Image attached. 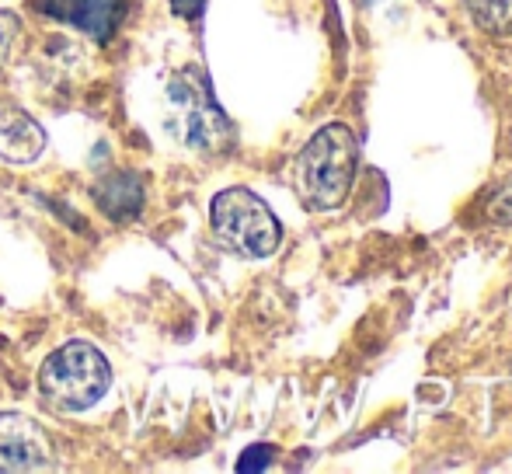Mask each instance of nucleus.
<instances>
[{"mask_svg":"<svg viewBox=\"0 0 512 474\" xmlns=\"http://www.w3.org/2000/svg\"><path fill=\"white\" fill-rule=\"evenodd\" d=\"M209 224L223 248L237 251L241 258H269L283 241L276 213L265 206V199H258L241 185L216 192L213 206H209Z\"/></svg>","mask_w":512,"mask_h":474,"instance_id":"obj_4","label":"nucleus"},{"mask_svg":"<svg viewBox=\"0 0 512 474\" xmlns=\"http://www.w3.org/2000/svg\"><path fill=\"white\" fill-rule=\"evenodd\" d=\"M488 217H492L495 224L512 227V175L502 178V182L495 185L492 196H488Z\"/></svg>","mask_w":512,"mask_h":474,"instance_id":"obj_10","label":"nucleus"},{"mask_svg":"<svg viewBox=\"0 0 512 474\" xmlns=\"http://www.w3.org/2000/svg\"><path fill=\"white\" fill-rule=\"evenodd\" d=\"M112 384V366L102 349L84 339L53 349L39 366V394L56 412H84L98 405Z\"/></svg>","mask_w":512,"mask_h":474,"instance_id":"obj_2","label":"nucleus"},{"mask_svg":"<svg viewBox=\"0 0 512 474\" xmlns=\"http://www.w3.org/2000/svg\"><path fill=\"white\" fill-rule=\"evenodd\" d=\"M272 457H276V447H269V443H258V447H248L241 454V461H237V471L241 474H251V471H265L272 464Z\"/></svg>","mask_w":512,"mask_h":474,"instance_id":"obj_11","label":"nucleus"},{"mask_svg":"<svg viewBox=\"0 0 512 474\" xmlns=\"http://www.w3.org/2000/svg\"><path fill=\"white\" fill-rule=\"evenodd\" d=\"M168 133L196 154H216L230 140V119L216 105L203 70H185L168 88Z\"/></svg>","mask_w":512,"mask_h":474,"instance_id":"obj_3","label":"nucleus"},{"mask_svg":"<svg viewBox=\"0 0 512 474\" xmlns=\"http://www.w3.org/2000/svg\"><path fill=\"white\" fill-rule=\"evenodd\" d=\"M359 171V140L349 126L331 122L317 129L293 164V185L307 210L331 213L349 199Z\"/></svg>","mask_w":512,"mask_h":474,"instance_id":"obj_1","label":"nucleus"},{"mask_svg":"<svg viewBox=\"0 0 512 474\" xmlns=\"http://www.w3.org/2000/svg\"><path fill=\"white\" fill-rule=\"evenodd\" d=\"M46 150V129L21 105L0 102V157L11 164H32Z\"/></svg>","mask_w":512,"mask_h":474,"instance_id":"obj_7","label":"nucleus"},{"mask_svg":"<svg viewBox=\"0 0 512 474\" xmlns=\"http://www.w3.org/2000/svg\"><path fill=\"white\" fill-rule=\"evenodd\" d=\"M203 7H206V0H171V11H175L178 18H196Z\"/></svg>","mask_w":512,"mask_h":474,"instance_id":"obj_13","label":"nucleus"},{"mask_svg":"<svg viewBox=\"0 0 512 474\" xmlns=\"http://www.w3.org/2000/svg\"><path fill=\"white\" fill-rule=\"evenodd\" d=\"M35 11L46 18L67 21L98 42H108L119 28L126 0H35Z\"/></svg>","mask_w":512,"mask_h":474,"instance_id":"obj_6","label":"nucleus"},{"mask_svg":"<svg viewBox=\"0 0 512 474\" xmlns=\"http://www.w3.org/2000/svg\"><path fill=\"white\" fill-rule=\"evenodd\" d=\"M14 35H18V18L7 14V11H0V67H4L7 56H11Z\"/></svg>","mask_w":512,"mask_h":474,"instance_id":"obj_12","label":"nucleus"},{"mask_svg":"<svg viewBox=\"0 0 512 474\" xmlns=\"http://www.w3.org/2000/svg\"><path fill=\"white\" fill-rule=\"evenodd\" d=\"M143 199H147V192H143L140 175H133V171H112L95 182L98 210L112 220H133L143 210Z\"/></svg>","mask_w":512,"mask_h":474,"instance_id":"obj_8","label":"nucleus"},{"mask_svg":"<svg viewBox=\"0 0 512 474\" xmlns=\"http://www.w3.org/2000/svg\"><path fill=\"white\" fill-rule=\"evenodd\" d=\"M53 468V443L35 419L0 412V474H28Z\"/></svg>","mask_w":512,"mask_h":474,"instance_id":"obj_5","label":"nucleus"},{"mask_svg":"<svg viewBox=\"0 0 512 474\" xmlns=\"http://www.w3.org/2000/svg\"><path fill=\"white\" fill-rule=\"evenodd\" d=\"M471 21L492 39H512V0H464Z\"/></svg>","mask_w":512,"mask_h":474,"instance_id":"obj_9","label":"nucleus"}]
</instances>
